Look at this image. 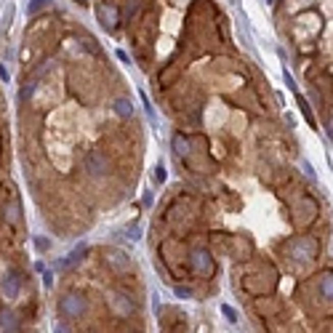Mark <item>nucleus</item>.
<instances>
[{"label":"nucleus","mask_w":333,"mask_h":333,"mask_svg":"<svg viewBox=\"0 0 333 333\" xmlns=\"http://www.w3.org/2000/svg\"><path fill=\"white\" fill-rule=\"evenodd\" d=\"M56 333H69V328L64 323H56Z\"/></svg>","instance_id":"nucleus-18"},{"label":"nucleus","mask_w":333,"mask_h":333,"mask_svg":"<svg viewBox=\"0 0 333 333\" xmlns=\"http://www.w3.org/2000/svg\"><path fill=\"white\" fill-rule=\"evenodd\" d=\"M155 179H158V182H165V168H163V165H158V168H155Z\"/></svg>","instance_id":"nucleus-16"},{"label":"nucleus","mask_w":333,"mask_h":333,"mask_svg":"<svg viewBox=\"0 0 333 333\" xmlns=\"http://www.w3.org/2000/svg\"><path fill=\"white\" fill-rule=\"evenodd\" d=\"M176 296H179V299H189V296H192V291L182 288V285H176Z\"/></svg>","instance_id":"nucleus-15"},{"label":"nucleus","mask_w":333,"mask_h":333,"mask_svg":"<svg viewBox=\"0 0 333 333\" xmlns=\"http://www.w3.org/2000/svg\"><path fill=\"white\" fill-rule=\"evenodd\" d=\"M75 3H80V6H86V3H88V0H75Z\"/></svg>","instance_id":"nucleus-19"},{"label":"nucleus","mask_w":333,"mask_h":333,"mask_svg":"<svg viewBox=\"0 0 333 333\" xmlns=\"http://www.w3.org/2000/svg\"><path fill=\"white\" fill-rule=\"evenodd\" d=\"M59 312L64 317H80L86 312V299L80 293H67L62 301H59Z\"/></svg>","instance_id":"nucleus-3"},{"label":"nucleus","mask_w":333,"mask_h":333,"mask_svg":"<svg viewBox=\"0 0 333 333\" xmlns=\"http://www.w3.org/2000/svg\"><path fill=\"white\" fill-rule=\"evenodd\" d=\"M43 283L48 285V288H51V285H54V277H51V272H45V275H43Z\"/></svg>","instance_id":"nucleus-17"},{"label":"nucleus","mask_w":333,"mask_h":333,"mask_svg":"<svg viewBox=\"0 0 333 333\" xmlns=\"http://www.w3.org/2000/svg\"><path fill=\"white\" fill-rule=\"evenodd\" d=\"M110 304H112V309L115 312H120L123 317H128V315H134V309H136V304H134V299H128L125 293H112V299H110Z\"/></svg>","instance_id":"nucleus-5"},{"label":"nucleus","mask_w":333,"mask_h":333,"mask_svg":"<svg viewBox=\"0 0 333 333\" xmlns=\"http://www.w3.org/2000/svg\"><path fill=\"white\" fill-rule=\"evenodd\" d=\"M83 168H86V173L93 176V179H104V176L112 171L110 155H107L104 149H88L86 160H83Z\"/></svg>","instance_id":"nucleus-1"},{"label":"nucleus","mask_w":333,"mask_h":333,"mask_svg":"<svg viewBox=\"0 0 333 333\" xmlns=\"http://www.w3.org/2000/svg\"><path fill=\"white\" fill-rule=\"evenodd\" d=\"M221 315L229 320V323H237V312H235V306H229V304H221Z\"/></svg>","instance_id":"nucleus-13"},{"label":"nucleus","mask_w":333,"mask_h":333,"mask_svg":"<svg viewBox=\"0 0 333 333\" xmlns=\"http://www.w3.org/2000/svg\"><path fill=\"white\" fill-rule=\"evenodd\" d=\"M0 328H3V333H19V317L14 312H0Z\"/></svg>","instance_id":"nucleus-10"},{"label":"nucleus","mask_w":333,"mask_h":333,"mask_svg":"<svg viewBox=\"0 0 333 333\" xmlns=\"http://www.w3.org/2000/svg\"><path fill=\"white\" fill-rule=\"evenodd\" d=\"M3 221L8 224V227H16V224L21 221V208L16 200H8V203L3 206Z\"/></svg>","instance_id":"nucleus-6"},{"label":"nucleus","mask_w":333,"mask_h":333,"mask_svg":"<svg viewBox=\"0 0 333 333\" xmlns=\"http://www.w3.org/2000/svg\"><path fill=\"white\" fill-rule=\"evenodd\" d=\"M35 245H38V251H48V240H45V237H35Z\"/></svg>","instance_id":"nucleus-14"},{"label":"nucleus","mask_w":333,"mask_h":333,"mask_svg":"<svg viewBox=\"0 0 333 333\" xmlns=\"http://www.w3.org/2000/svg\"><path fill=\"white\" fill-rule=\"evenodd\" d=\"M112 112L120 117V120H128V117L134 115V104H131L128 96H117V99L112 101Z\"/></svg>","instance_id":"nucleus-8"},{"label":"nucleus","mask_w":333,"mask_h":333,"mask_svg":"<svg viewBox=\"0 0 333 333\" xmlns=\"http://www.w3.org/2000/svg\"><path fill=\"white\" fill-rule=\"evenodd\" d=\"M320 296L328 299V301H333V272L323 275V280H320Z\"/></svg>","instance_id":"nucleus-11"},{"label":"nucleus","mask_w":333,"mask_h":333,"mask_svg":"<svg viewBox=\"0 0 333 333\" xmlns=\"http://www.w3.org/2000/svg\"><path fill=\"white\" fill-rule=\"evenodd\" d=\"M19 275L16 272H6V277H3V293L8 296V299H16L19 296Z\"/></svg>","instance_id":"nucleus-9"},{"label":"nucleus","mask_w":333,"mask_h":333,"mask_svg":"<svg viewBox=\"0 0 333 333\" xmlns=\"http://www.w3.org/2000/svg\"><path fill=\"white\" fill-rule=\"evenodd\" d=\"M189 269H192L195 275H200V277H211L213 269H216L211 251H206V248H195V251L189 253Z\"/></svg>","instance_id":"nucleus-2"},{"label":"nucleus","mask_w":333,"mask_h":333,"mask_svg":"<svg viewBox=\"0 0 333 333\" xmlns=\"http://www.w3.org/2000/svg\"><path fill=\"white\" fill-rule=\"evenodd\" d=\"M182 75H184V64H179V62L173 59V62L163 64L160 75H158V86H160V88H168V86H173V83L179 80Z\"/></svg>","instance_id":"nucleus-4"},{"label":"nucleus","mask_w":333,"mask_h":333,"mask_svg":"<svg viewBox=\"0 0 333 333\" xmlns=\"http://www.w3.org/2000/svg\"><path fill=\"white\" fill-rule=\"evenodd\" d=\"M43 8H48V0H30L27 14H30V16H35V14H40Z\"/></svg>","instance_id":"nucleus-12"},{"label":"nucleus","mask_w":333,"mask_h":333,"mask_svg":"<svg viewBox=\"0 0 333 333\" xmlns=\"http://www.w3.org/2000/svg\"><path fill=\"white\" fill-rule=\"evenodd\" d=\"M173 152H176V158H189V155H192V141H189L184 134H173Z\"/></svg>","instance_id":"nucleus-7"}]
</instances>
